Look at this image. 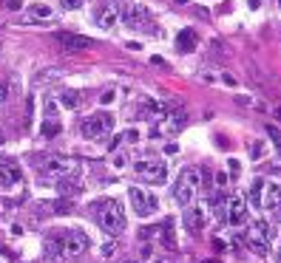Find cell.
Wrapping results in <instances>:
<instances>
[{"label":"cell","mask_w":281,"mask_h":263,"mask_svg":"<svg viewBox=\"0 0 281 263\" xmlns=\"http://www.w3.org/2000/svg\"><path fill=\"white\" fill-rule=\"evenodd\" d=\"M250 229H256V232H259V235H264V238H267V241H270V243H273L275 241V229L273 227H270V224H267V221H253V224H250Z\"/></svg>","instance_id":"obj_23"},{"label":"cell","mask_w":281,"mask_h":263,"mask_svg":"<svg viewBox=\"0 0 281 263\" xmlns=\"http://www.w3.org/2000/svg\"><path fill=\"white\" fill-rule=\"evenodd\" d=\"M278 263H281V255H278Z\"/></svg>","instance_id":"obj_42"},{"label":"cell","mask_w":281,"mask_h":263,"mask_svg":"<svg viewBox=\"0 0 281 263\" xmlns=\"http://www.w3.org/2000/svg\"><path fill=\"white\" fill-rule=\"evenodd\" d=\"M245 243H247V249L250 252H256V255H270V241H267L264 235H259L256 229H250V232L245 235Z\"/></svg>","instance_id":"obj_16"},{"label":"cell","mask_w":281,"mask_h":263,"mask_svg":"<svg viewBox=\"0 0 281 263\" xmlns=\"http://www.w3.org/2000/svg\"><path fill=\"white\" fill-rule=\"evenodd\" d=\"M9 93H12V88H9V82L3 79V82H0V102H6V99H9Z\"/></svg>","instance_id":"obj_30"},{"label":"cell","mask_w":281,"mask_h":263,"mask_svg":"<svg viewBox=\"0 0 281 263\" xmlns=\"http://www.w3.org/2000/svg\"><path fill=\"white\" fill-rule=\"evenodd\" d=\"M278 153H281V142H278Z\"/></svg>","instance_id":"obj_41"},{"label":"cell","mask_w":281,"mask_h":263,"mask_svg":"<svg viewBox=\"0 0 281 263\" xmlns=\"http://www.w3.org/2000/svg\"><path fill=\"white\" fill-rule=\"evenodd\" d=\"M159 232H162V243H165V246L173 252V249H176V235H173V221L168 218L165 224L159 227Z\"/></svg>","instance_id":"obj_20"},{"label":"cell","mask_w":281,"mask_h":263,"mask_svg":"<svg viewBox=\"0 0 281 263\" xmlns=\"http://www.w3.org/2000/svg\"><path fill=\"white\" fill-rule=\"evenodd\" d=\"M46 263H63V257H60V260H46Z\"/></svg>","instance_id":"obj_38"},{"label":"cell","mask_w":281,"mask_h":263,"mask_svg":"<svg viewBox=\"0 0 281 263\" xmlns=\"http://www.w3.org/2000/svg\"><path fill=\"white\" fill-rule=\"evenodd\" d=\"M267 133H270V136H273V139H275V142H281V133H278V130H275V128H273V125H270V128H267Z\"/></svg>","instance_id":"obj_36"},{"label":"cell","mask_w":281,"mask_h":263,"mask_svg":"<svg viewBox=\"0 0 281 263\" xmlns=\"http://www.w3.org/2000/svg\"><path fill=\"white\" fill-rule=\"evenodd\" d=\"M261 206L264 209H278L281 206V184H264V195H261Z\"/></svg>","instance_id":"obj_17"},{"label":"cell","mask_w":281,"mask_h":263,"mask_svg":"<svg viewBox=\"0 0 281 263\" xmlns=\"http://www.w3.org/2000/svg\"><path fill=\"white\" fill-rule=\"evenodd\" d=\"M278 3H281V0H278Z\"/></svg>","instance_id":"obj_43"},{"label":"cell","mask_w":281,"mask_h":263,"mask_svg":"<svg viewBox=\"0 0 281 263\" xmlns=\"http://www.w3.org/2000/svg\"><path fill=\"white\" fill-rule=\"evenodd\" d=\"M57 192L65 195V198H68V195H79V184L74 181V176H63L57 181Z\"/></svg>","instance_id":"obj_19"},{"label":"cell","mask_w":281,"mask_h":263,"mask_svg":"<svg viewBox=\"0 0 281 263\" xmlns=\"http://www.w3.org/2000/svg\"><path fill=\"white\" fill-rule=\"evenodd\" d=\"M94 218H97V224H100L102 232H108L111 238H116V235L125 229V215H123V206L116 204L114 198H102V201H94Z\"/></svg>","instance_id":"obj_1"},{"label":"cell","mask_w":281,"mask_h":263,"mask_svg":"<svg viewBox=\"0 0 281 263\" xmlns=\"http://www.w3.org/2000/svg\"><path fill=\"white\" fill-rule=\"evenodd\" d=\"M46 116H54V119H57V102L54 99H46Z\"/></svg>","instance_id":"obj_28"},{"label":"cell","mask_w":281,"mask_h":263,"mask_svg":"<svg viewBox=\"0 0 281 263\" xmlns=\"http://www.w3.org/2000/svg\"><path fill=\"white\" fill-rule=\"evenodd\" d=\"M196 45H199V34H196L193 29H182L179 37H176V51H182V54H190Z\"/></svg>","instance_id":"obj_18"},{"label":"cell","mask_w":281,"mask_h":263,"mask_svg":"<svg viewBox=\"0 0 281 263\" xmlns=\"http://www.w3.org/2000/svg\"><path fill=\"white\" fill-rule=\"evenodd\" d=\"M57 43H60V48H63L65 54H74V51H86V48H91L94 40H91V37H86V34H71V31H60V34H57Z\"/></svg>","instance_id":"obj_10"},{"label":"cell","mask_w":281,"mask_h":263,"mask_svg":"<svg viewBox=\"0 0 281 263\" xmlns=\"http://www.w3.org/2000/svg\"><path fill=\"white\" fill-rule=\"evenodd\" d=\"M6 6L12 9V12H17V9H23V0H9Z\"/></svg>","instance_id":"obj_35"},{"label":"cell","mask_w":281,"mask_h":263,"mask_svg":"<svg viewBox=\"0 0 281 263\" xmlns=\"http://www.w3.org/2000/svg\"><path fill=\"white\" fill-rule=\"evenodd\" d=\"M216 184H219V187L227 184V176H224V173H216Z\"/></svg>","instance_id":"obj_37"},{"label":"cell","mask_w":281,"mask_h":263,"mask_svg":"<svg viewBox=\"0 0 281 263\" xmlns=\"http://www.w3.org/2000/svg\"><path fill=\"white\" fill-rule=\"evenodd\" d=\"M227 170H230V176H238V173H242V164H238L236 159H230V162H227Z\"/></svg>","instance_id":"obj_31"},{"label":"cell","mask_w":281,"mask_h":263,"mask_svg":"<svg viewBox=\"0 0 281 263\" xmlns=\"http://www.w3.org/2000/svg\"><path fill=\"white\" fill-rule=\"evenodd\" d=\"M199 184H202V173L196 170V167H185V170L179 173V178H176V184H173V198H176V204H182V206L190 204L196 190H199Z\"/></svg>","instance_id":"obj_2"},{"label":"cell","mask_w":281,"mask_h":263,"mask_svg":"<svg viewBox=\"0 0 281 263\" xmlns=\"http://www.w3.org/2000/svg\"><path fill=\"white\" fill-rule=\"evenodd\" d=\"M128 201H131V206H134V213L137 215H153L159 209V201H156V195H153L151 190H145V187H131L128 190Z\"/></svg>","instance_id":"obj_4"},{"label":"cell","mask_w":281,"mask_h":263,"mask_svg":"<svg viewBox=\"0 0 281 263\" xmlns=\"http://www.w3.org/2000/svg\"><path fill=\"white\" fill-rule=\"evenodd\" d=\"M43 255H46V260H60L65 255V229H54V232L46 235Z\"/></svg>","instance_id":"obj_9"},{"label":"cell","mask_w":281,"mask_h":263,"mask_svg":"<svg viewBox=\"0 0 281 263\" xmlns=\"http://www.w3.org/2000/svg\"><path fill=\"white\" fill-rule=\"evenodd\" d=\"M182 224H185L187 232H199V229L205 227V213L199 209V206H190V204H187L185 215H182Z\"/></svg>","instance_id":"obj_15"},{"label":"cell","mask_w":281,"mask_h":263,"mask_svg":"<svg viewBox=\"0 0 281 263\" xmlns=\"http://www.w3.org/2000/svg\"><path fill=\"white\" fill-rule=\"evenodd\" d=\"M51 209H54V213H60V215H68L71 213V201H51Z\"/></svg>","instance_id":"obj_27"},{"label":"cell","mask_w":281,"mask_h":263,"mask_svg":"<svg viewBox=\"0 0 281 263\" xmlns=\"http://www.w3.org/2000/svg\"><path fill=\"white\" fill-rule=\"evenodd\" d=\"M97 23H100V29H114L116 23H119V9L111 6V3H102L97 9Z\"/></svg>","instance_id":"obj_14"},{"label":"cell","mask_w":281,"mask_h":263,"mask_svg":"<svg viewBox=\"0 0 281 263\" xmlns=\"http://www.w3.org/2000/svg\"><path fill=\"white\" fill-rule=\"evenodd\" d=\"M88 246H91V241H88V235L83 229H65V255L63 257L77 260V257H83L88 252Z\"/></svg>","instance_id":"obj_6"},{"label":"cell","mask_w":281,"mask_h":263,"mask_svg":"<svg viewBox=\"0 0 281 263\" xmlns=\"http://www.w3.org/2000/svg\"><path fill=\"white\" fill-rule=\"evenodd\" d=\"M111 130H114V116L111 114H94L79 122V133L86 139H100V136H108Z\"/></svg>","instance_id":"obj_3"},{"label":"cell","mask_w":281,"mask_h":263,"mask_svg":"<svg viewBox=\"0 0 281 263\" xmlns=\"http://www.w3.org/2000/svg\"><path fill=\"white\" fill-rule=\"evenodd\" d=\"M185 125H187V114L182 111V108H176V111H168V114L159 116V130H153V133L176 136L179 130H185Z\"/></svg>","instance_id":"obj_7"},{"label":"cell","mask_w":281,"mask_h":263,"mask_svg":"<svg viewBox=\"0 0 281 263\" xmlns=\"http://www.w3.org/2000/svg\"><path fill=\"white\" fill-rule=\"evenodd\" d=\"M145 17H148V12H145L142 6H137V3H128V6L119 9V20L128 23V26H134V29H142Z\"/></svg>","instance_id":"obj_13"},{"label":"cell","mask_w":281,"mask_h":263,"mask_svg":"<svg viewBox=\"0 0 281 263\" xmlns=\"http://www.w3.org/2000/svg\"><path fill=\"white\" fill-rule=\"evenodd\" d=\"M275 213H278V218H281V206H278V209H275Z\"/></svg>","instance_id":"obj_40"},{"label":"cell","mask_w":281,"mask_h":263,"mask_svg":"<svg viewBox=\"0 0 281 263\" xmlns=\"http://www.w3.org/2000/svg\"><path fill=\"white\" fill-rule=\"evenodd\" d=\"M250 156H253V159H261V156H264V144L256 142V144L250 147Z\"/></svg>","instance_id":"obj_29"},{"label":"cell","mask_w":281,"mask_h":263,"mask_svg":"<svg viewBox=\"0 0 281 263\" xmlns=\"http://www.w3.org/2000/svg\"><path fill=\"white\" fill-rule=\"evenodd\" d=\"M261 195H264V181H261V178H256V181H253V187H250V195H247V198H250V204L256 206V209L261 206Z\"/></svg>","instance_id":"obj_22"},{"label":"cell","mask_w":281,"mask_h":263,"mask_svg":"<svg viewBox=\"0 0 281 263\" xmlns=\"http://www.w3.org/2000/svg\"><path fill=\"white\" fill-rule=\"evenodd\" d=\"M86 0H60V6L63 9H77V6H83Z\"/></svg>","instance_id":"obj_32"},{"label":"cell","mask_w":281,"mask_h":263,"mask_svg":"<svg viewBox=\"0 0 281 263\" xmlns=\"http://www.w3.org/2000/svg\"><path fill=\"white\" fill-rule=\"evenodd\" d=\"M159 263H173V260H168V257H162V260H159Z\"/></svg>","instance_id":"obj_39"},{"label":"cell","mask_w":281,"mask_h":263,"mask_svg":"<svg viewBox=\"0 0 281 263\" xmlns=\"http://www.w3.org/2000/svg\"><path fill=\"white\" fill-rule=\"evenodd\" d=\"M134 173L145 181H151V184H162L168 178V164L162 162H137L134 164Z\"/></svg>","instance_id":"obj_8"},{"label":"cell","mask_w":281,"mask_h":263,"mask_svg":"<svg viewBox=\"0 0 281 263\" xmlns=\"http://www.w3.org/2000/svg\"><path fill=\"white\" fill-rule=\"evenodd\" d=\"M137 139H139V133H137V130H125V142H131V144H134Z\"/></svg>","instance_id":"obj_34"},{"label":"cell","mask_w":281,"mask_h":263,"mask_svg":"<svg viewBox=\"0 0 281 263\" xmlns=\"http://www.w3.org/2000/svg\"><path fill=\"white\" fill-rule=\"evenodd\" d=\"M247 218V201L245 195H230L227 198V224H233V227H242Z\"/></svg>","instance_id":"obj_12"},{"label":"cell","mask_w":281,"mask_h":263,"mask_svg":"<svg viewBox=\"0 0 281 263\" xmlns=\"http://www.w3.org/2000/svg\"><path fill=\"white\" fill-rule=\"evenodd\" d=\"M20 178H23V170L17 164V159H12V156L0 159V187H15V184H20Z\"/></svg>","instance_id":"obj_11"},{"label":"cell","mask_w":281,"mask_h":263,"mask_svg":"<svg viewBox=\"0 0 281 263\" xmlns=\"http://www.w3.org/2000/svg\"><path fill=\"white\" fill-rule=\"evenodd\" d=\"M210 263H213V260H210Z\"/></svg>","instance_id":"obj_44"},{"label":"cell","mask_w":281,"mask_h":263,"mask_svg":"<svg viewBox=\"0 0 281 263\" xmlns=\"http://www.w3.org/2000/svg\"><path fill=\"white\" fill-rule=\"evenodd\" d=\"M37 162H43V164H37V167H40V173H46V176H57V178L79 176V164H71L60 156H37Z\"/></svg>","instance_id":"obj_5"},{"label":"cell","mask_w":281,"mask_h":263,"mask_svg":"<svg viewBox=\"0 0 281 263\" xmlns=\"http://www.w3.org/2000/svg\"><path fill=\"white\" fill-rule=\"evenodd\" d=\"M116 252H119V243H116V241L102 243V249H100V255H102V257H114Z\"/></svg>","instance_id":"obj_26"},{"label":"cell","mask_w":281,"mask_h":263,"mask_svg":"<svg viewBox=\"0 0 281 263\" xmlns=\"http://www.w3.org/2000/svg\"><path fill=\"white\" fill-rule=\"evenodd\" d=\"M60 102H63L65 108H68V111H77V105H79V96L74 91H65L63 96H60Z\"/></svg>","instance_id":"obj_24"},{"label":"cell","mask_w":281,"mask_h":263,"mask_svg":"<svg viewBox=\"0 0 281 263\" xmlns=\"http://www.w3.org/2000/svg\"><path fill=\"white\" fill-rule=\"evenodd\" d=\"M57 133H60V122H54V116H46L43 136H57Z\"/></svg>","instance_id":"obj_25"},{"label":"cell","mask_w":281,"mask_h":263,"mask_svg":"<svg viewBox=\"0 0 281 263\" xmlns=\"http://www.w3.org/2000/svg\"><path fill=\"white\" fill-rule=\"evenodd\" d=\"M54 15V9L46 6V3H31L29 6V17H37V20H49Z\"/></svg>","instance_id":"obj_21"},{"label":"cell","mask_w":281,"mask_h":263,"mask_svg":"<svg viewBox=\"0 0 281 263\" xmlns=\"http://www.w3.org/2000/svg\"><path fill=\"white\" fill-rule=\"evenodd\" d=\"M114 96H116V93L108 88V91H105V93H102V96H100V102H102V105H111V102H114Z\"/></svg>","instance_id":"obj_33"}]
</instances>
